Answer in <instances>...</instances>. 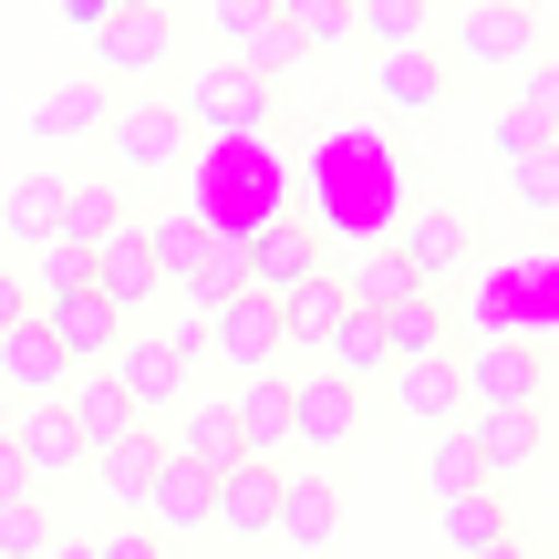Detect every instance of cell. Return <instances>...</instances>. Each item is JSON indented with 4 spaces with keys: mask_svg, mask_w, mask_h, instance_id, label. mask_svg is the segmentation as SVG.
Wrapping results in <instances>:
<instances>
[{
    "mask_svg": "<svg viewBox=\"0 0 559 559\" xmlns=\"http://www.w3.org/2000/svg\"><path fill=\"white\" fill-rule=\"evenodd\" d=\"M290 445H311V456H342V445H362V383L342 373H290Z\"/></svg>",
    "mask_w": 559,
    "mask_h": 559,
    "instance_id": "cell-6",
    "label": "cell"
},
{
    "mask_svg": "<svg viewBox=\"0 0 559 559\" xmlns=\"http://www.w3.org/2000/svg\"><path fill=\"white\" fill-rule=\"evenodd\" d=\"M62 383H73V353H62L41 321H11V332H0V394L11 404H62Z\"/></svg>",
    "mask_w": 559,
    "mask_h": 559,
    "instance_id": "cell-16",
    "label": "cell"
},
{
    "mask_svg": "<svg viewBox=\"0 0 559 559\" xmlns=\"http://www.w3.org/2000/svg\"><path fill=\"white\" fill-rule=\"evenodd\" d=\"M41 539H52V519H41V498L0 508V559H41Z\"/></svg>",
    "mask_w": 559,
    "mask_h": 559,
    "instance_id": "cell-38",
    "label": "cell"
},
{
    "mask_svg": "<svg viewBox=\"0 0 559 559\" xmlns=\"http://www.w3.org/2000/svg\"><path fill=\"white\" fill-rule=\"evenodd\" d=\"M280 32H290L300 52H342V41H362L353 32V0H280Z\"/></svg>",
    "mask_w": 559,
    "mask_h": 559,
    "instance_id": "cell-32",
    "label": "cell"
},
{
    "mask_svg": "<svg viewBox=\"0 0 559 559\" xmlns=\"http://www.w3.org/2000/svg\"><path fill=\"white\" fill-rule=\"evenodd\" d=\"M528 52H539V11H528V0H477V11H456V62L519 73Z\"/></svg>",
    "mask_w": 559,
    "mask_h": 559,
    "instance_id": "cell-11",
    "label": "cell"
},
{
    "mask_svg": "<svg viewBox=\"0 0 559 559\" xmlns=\"http://www.w3.org/2000/svg\"><path fill=\"white\" fill-rule=\"evenodd\" d=\"M270 539H290V549H332L342 539V477L332 466H280V519H270Z\"/></svg>",
    "mask_w": 559,
    "mask_h": 559,
    "instance_id": "cell-12",
    "label": "cell"
},
{
    "mask_svg": "<svg viewBox=\"0 0 559 559\" xmlns=\"http://www.w3.org/2000/svg\"><path fill=\"white\" fill-rule=\"evenodd\" d=\"M115 11H166V0H115Z\"/></svg>",
    "mask_w": 559,
    "mask_h": 559,
    "instance_id": "cell-46",
    "label": "cell"
},
{
    "mask_svg": "<svg viewBox=\"0 0 559 559\" xmlns=\"http://www.w3.org/2000/svg\"><path fill=\"white\" fill-rule=\"evenodd\" d=\"M156 456H166V436H156V425H135V436L94 445V456H83V477L104 487V508H115V519H135L145 487H156Z\"/></svg>",
    "mask_w": 559,
    "mask_h": 559,
    "instance_id": "cell-21",
    "label": "cell"
},
{
    "mask_svg": "<svg viewBox=\"0 0 559 559\" xmlns=\"http://www.w3.org/2000/svg\"><path fill=\"white\" fill-rule=\"evenodd\" d=\"M342 321H353V300L332 290V270H321V280H300V290L280 300V332H290V353H321V342H332Z\"/></svg>",
    "mask_w": 559,
    "mask_h": 559,
    "instance_id": "cell-28",
    "label": "cell"
},
{
    "mask_svg": "<svg viewBox=\"0 0 559 559\" xmlns=\"http://www.w3.org/2000/svg\"><path fill=\"white\" fill-rule=\"evenodd\" d=\"M425 487H436V498H466V487H487V477H477V456H466V436H456V425H445V436L425 445Z\"/></svg>",
    "mask_w": 559,
    "mask_h": 559,
    "instance_id": "cell-36",
    "label": "cell"
},
{
    "mask_svg": "<svg viewBox=\"0 0 559 559\" xmlns=\"http://www.w3.org/2000/svg\"><path fill=\"white\" fill-rule=\"evenodd\" d=\"M62 415H73V436H83V456L94 445H115V436H135V404H124V383L104 373V362H73V383H62Z\"/></svg>",
    "mask_w": 559,
    "mask_h": 559,
    "instance_id": "cell-22",
    "label": "cell"
},
{
    "mask_svg": "<svg viewBox=\"0 0 559 559\" xmlns=\"http://www.w3.org/2000/svg\"><path fill=\"white\" fill-rule=\"evenodd\" d=\"M383 383H394V415H404V425H425V436H445V425L466 415L456 353H425V362H383Z\"/></svg>",
    "mask_w": 559,
    "mask_h": 559,
    "instance_id": "cell-19",
    "label": "cell"
},
{
    "mask_svg": "<svg viewBox=\"0 0 559 559\" xmlns=\"http://www.w3.org/2000/svg\"><path fill=\"white\" fill-rule=\"evenodd\" d=\"M21 498H41V487H32V466H21L11 445H0V508H21Z\"/></svg>",
    "mask_w": 559,
    "mask_h": 559,
    "instance_id": "cell-42",
    "label": "cell"
},
{
    "mask_svg": "<svg viewBox=\"0 0 559 559\" xmlns=\"http://www.w3.org/2000/svg\"><path fill=\"white\" fill-rule=\"evenodd\" d=\"M383 249L415 270V290H436V300H445V290H456V270L477 260V218H466L456 198H415V207H404V228H394Z\"/></svg>",
    "mask_w": 559,
    "mask_h": 559,
    "instance_id": "cell-4",
    "label": "cell"
},
{
    "mask_svg": "<svg viewBox=\"0 0 559 559\" xmlns=\"http://www.w3.org/2000/svg\"><path fill=\"white\" fill-rule=\"evenodd\" d=\"M539 145H549V115L508 94V115H498V156H539Z\"/></svg>",
    "mask_w": 559,
    "mask_h": 559,
    "instance_id": "cell-39",
    "label": "cell"
},
{
    "mask_svg": "<svg viewBox=\"0 0 559 559\" xmlns=\"http://www.w3.org/2000/svg\"><path fill=\"white\" fill-rule=\"evenodd\" d=\"M83 559H177V539H156L145 519H115V528H94V539H83Z\"/></svg>",
    "mask_w": 559,
    "mask_h": 559,
    "instance_id": "cell-37",
    "label": "cell"
},
{
    "mask_svg": "<svg viewBox=\"0 0 559 559\" xmlns=\"http://www.w3.org/2000/svg\"><path fill=\"white\" fill-rule=\"evenodd\" d=\"M456 383H466V415H477V404H528V415H539V383H549V362H539V342H477V353L456 362Z\"/></svg>",
    "mask_w": 559,
    "mask_h": 559,
    "instance_id": "cell-9",
    "label": "cell"
},
{
    "mask_svg": "<svg viewBox=\"0 0 559 559\" xmlns=\"http://www.w3.org/2000/svg\"><path fill=\"white\" fill-rule=\"evenodd\" d=\"M519 104H539V115H559V62H549V41L519 62Z\"/></svg>",
    "mask_w": 559,
    "mask_h": 559,
    "instance_id": "cell-40",
    "label": "cell"
},
{
    "mask_svg": "<svg viewBox=\"0 0 559 559\" xmlns=\"http://www.w3.org/2000/svg\"><path fill=\"white\" fill-rule=\"evenodd\" d=\"M456 436H466V456H477V477L498 487V477H519V466H539V415L528 404H477V415H456Z\"/></svg>",
    "mask_w": 559,
    "mask_h": 559,
    "instance_id": "cell-13",
    "label": "cell"
},
{
    "mask_svg": "<svg viewBox=\"0 0 559 559\" xmlns=\"http://www.w3.org/2000/svg\"><path fill=\"white\" fill-rule=\"evenodd\" d=\"M166 104H177L187 135H207V145H260V135H270V115H280L270 73H239V62H187Z\"/></svg>",
    "mask_w": 559,
    "mask_h": 559,
    "instance_id": "cell-1",
    "label": "cell"
},
{
    "mask_svg": "<svg viewBox=\"0 0 559 559\" xmlns=\"http://www.w3.org/2000/svg\"><path fill=\"white\" fill-rule=\"evenodd\" d=\"M124 218H135V198H124V177H62V218H52V239L94 249V239H115Z\"/></svg>",
    "mask_w": 559,
    "mask_h": 559,
    "instance_id": "cell-26",
    "label": "cell"
},
{
    "mask_svg": "<svg viewBox=\"0 0 559 559\" xmlns=\"http://www.w3.org/2000/svg\"><path fill=\"white\" fill-rule=\"evenodd\" d=\"M456 559H528L519 539H487V549H456Z\"/></svg>",
    "mask_w": 559,
    "mask_h": 559,
    "instance_id": "cell-44",
    "label": "cell"
},
{
    "mask_svg": "<svg viewBox=\"0 0 559 559\" xmlns=\"http://www.w3.org/2000/svg\"><path fill=\"white\" fill-rule=\"evenodd\" d=\"M104 373H115V383H124V404H135V415H177V404H187V394H198V373H187V362H177V353H166V342H156V332H124V342H115V353H104Z\"/></svg>",
    "mask_w": 559,
    "mask_h": 559,
    "instance_id": "cell-10",
    "label": "cell"
},
{
    "mask_svg": "<svg viewBox=\"0 0 559 559\" xmlns=\"http://www.w3.org/2000/svg\"><path fill=\"white\" fill-rule=\"evenodd\" d=\"M207 362H228V373H280V362H290L280 300H260V290H228L218 311H207Z\"/></svg>",
    "mask_w": 559,
    "mask_h": 559,
    "instance_id": "cell-5",
    "label": "cell"
},
{
    "mask_svg": "<svg viewBox=\"0 0 559 559\" xmlns=\"http://www.w3.org/2000/svg\"><path fill=\"white\" fill-rule=\"evenodd\" d=\"M94 145H104V177L135 187V177H177L198 135H187V115H177L166 94H115V115H104Z\"/></svg>",
    "mask_w": 559,
    "mask_h": 559,
    "instance_id": "cell-2",
    "label": "cell"
},
{
    "mask_svg": "<svg viewBox=\"0 0 559 559\" xmlns=\"http://www.w3.org/2000/svg\"><path fill=\"white\" fill-rule=\"evenodd\" d=\"M487 539H519V519H508L498 487H466V498H445V549H487Z\"/></svg>",
    "mask_w": 559,
    "mask_h": 559,
    "instance_id": "cell-31",
    "label": "cell"
},
{
    "mask_svg": "<svg viewBox=\"0 0 559 559\" xmlns=\"http://www.w3.org/2000/svg\"><path fill=\"white\" fill-rule=\"evenodd\" d=\"M0 425H11V394H0Z\"/></svg>",
    "mask_w": 559,
    "mask_h": 559,
    "instance_id": "cell-47",
    "label": "cell"
},
{
    "mask_svg": "<svg viewBox=\"0 0 559 559\" xmlns=\"http://www.w3.org/2000/svg\"><path fill=\"white\" fill-rule=\"evenodd\" d=\"M332 290H342V300H353V311H394V300H404V290H415V270H404V260H394V249H383V239H373V249H362V260H342V270H332Z\"/></svg>",
    "mask_w": 559,
    "mask_h": 559,
    "instance_id": "cell-29",
    "label": "cell"
},
{
    "mask_svg": "<svg viewBox=\"0 0 559 559\" xmlns=\"http://www.w3.org/2000/svg\"><path fill=\"white\" fill-rule=\"evenodd\" d=\"M0 445H11V456L32 466V487H62V477H83V436H73V415H62V404H11Z\"/></svg>",
    "mask_w": 559,
    "mask_h": 559,
    "instance_id": "cell-14",
    "label": "cell"
},
{
    "mask_svg": "<svg viewBox=\"0 0 559 559\" xmlns=\"http://www.w3.org/2000/svg\"><path fill=\"white\" fill-rule=\"evenodd\" d=\"M383 332V362H425V353H456V311H445L436 290H404L394 311H373Z\"/></svg>",
    "mask_w": 559,
    "mask_h": 559,
    "instance_id": "cell-24",
    "label": "cell"
},
{
    "mask_svg": "<svg viewBox=\"0 0 559 559\" xmlns=\"http://www.w3.org/2000/svg\"><path fill=\"white\" fill-rule=\"evenodd\" d=\"M156 342H166V353L187 362V373H198V362H207V321H198V311H177V321H156Z\"/></svg>",
    "mask_w": 559,
    "mask_h": 559,
    "instance_id": "cell-41",
    "label": "cell"
},
{
    "mask_svg": "<svg viewBox=\"0 0 559 559\" xmlns=\"http://www.w3.org/2000/svg\"><path fill=\"white\" fill-rule=\"evenodd\" d=\"M270 519H280V466L270 456L218 466V487H207V528H228V539H270Z\"/></svg>",
    "mask_w": 559,
    "mask_h": 559,
    "instance_id": "cell-18",
    "label": "cell"
},
{
    "mask_svg": "<svg viewBox=\"0 0 559 559\" xmlns=\"http://www.w3.org/2000/svg\"><path fill=\"white\" fill-rule=\"evenodd\" d=\"M300 280H321V239L300 218H260L239 239V290H260V300H290Z\"/></svg>",
    "mask_w": 559,
    "mask_h": 559,
    "instance_id": "cell-7",
    "label": "cell"
},
{
    "mask_svg": "<svg viewBox=\"0 0 559 559\" xmlns=\"http://www.w3.org/2000/svg\"><path fill=\"white\" fill-rule=\"evenodd\" d=\"M166 456H187V466H239V425H228V394H187L177 404V425H166Z\"/></svg>",
    "mask_w": 559,
    "mask_h": 559,
    "instance_id": "cell-25",
    "label": "cell"
},
{
    "mask_svg": "<svg viewBox=\"0 0 559 559\" xmlns=\"http://www.w3.org/2000/svg\"><path fill=\"white\" fill-rule=\"evenodd\" d=\"M353 32H373V52H394V41H436V0H353Z\"/></svg>",
    "mask_w": 559,
    "mask_h": 559,
    "instance_id": "cell-33",
    "label": "cell"
},
{
    "mask_svg": "<svg viewBox=\"0 0 559 559\" xmlns=\"http://www.w3.org/2000/svg\"><path fill=\"white\" fill-rule=\"evenodd\" d=\"M373 94H383V115H436L456 94V62L436 41H394V52H373Z\"/></svg>",
    "mask_w": 559,
    "mask_h": 559,
    "instance_id": "cell-15",
    "label": "cell"
},
{
    "mask_svg": "<svg viewBox=\"0 0 559 559\" xmlns=\"http://www.w3.org/2000/svg\"><path fill=\"white\" fill-rule=\"evenodd\" d=\"M321 373H342V383H373V373H383V332H373V311H353L332 342H321Z\"/></svg>",
    "mask_w": 559,
    "mask_h": 559,
    "instance_id": "cell-34",
    "label": "cell"
},
{
    "mask_svg": "<svg viewBox=\"0 0 559 559\" xmlns=\"http://www.w3.org/2000/svg\"><path fill=\"white\" fill-rule=\"evenodd\" d=\"M508 198L539 218V239H549V218H559V156L539 145V156H508Z\"/></svg>",
    "mask_w": 559,
    "mask_h": 559,
    "instance_id": "cell-35",
    "label": "cell"
},
{
    "mask_svg": "<svg viewBox=\"0 0 559 559\" xmlns=\"http://www.w3.org/2000/svg\"><path fill=\"white\" fill-rule=\"evenodd\" d=\"M177 73V21L166 11H104L94 21V83L104 94H156Z\"/></svg>",
    "mask_w": 559,
    "mask_h": 559,
    "instance_id": "cell-3",
    "label": "cell"
},
{
    "mask_svg": "<svg viewBox=\"0 0 559 559\" xmlns=\"http://www.w3.org/2000/svg\"><path fill=\"white\" fill-rule=\"evenodd\" d=\"M207 487H218L207 466H187V456H156V487H145V508H135V519L156 528V539H198V528H207Z\"/></svg>",
    "mask_w": 559,
    "mask_h": 559,
    "instance_id": "cell-23",
    "label": "cell"
},
{
    "mask_svg": "<svg viewBox=\"0 0 559 559\" xmlns=\"http://www.w3.org/2000/svg\"><path fill=\"white\" fill-rule=\"evenodd\" d=\"M83 290H94V300H115L124 321H145V300H156L166 280H156V249H145V228H135V218H124L115 239H94V249H83Z\"/></svg>",
    "mask_w": 559,
    "mask_h": 559,
    "instance_id": "cell-8",
    "label": "cell"
},
{
    "mask_svg": "<svg viewBox=\"0 0 559 559\" xmlns=\"http://www.w3.org/2000/svg\"><path fill=\"white\" fill-rule=\"evenodd\" d=\"M52 218H62V177H52V166H32L21 187H0V228H11L21 249L52 239Z\"/></svg>",
    "mask_w": 559,
    "mask_h": 559,
    "instance_id": "cell-30",
    "label": "cell"
},
{
    "mask_svg": "<svg viewBox=\"0 0 559 559\" xmlns=\"http://www.w3.org/2000/svg\"><path fill=\"white\" fill-rule=\"evenodd\" d=\"M41 559H83V539H62V528H52V539H41Z\"/></svg>",
    "mask_w": 559,
    "mask_h": 559,
    "instance_id": "cell-45",
    "label": "cell"
},
{
    "mask_svg": "<svg viewBox=\"0 0 559 559\" xmlns=\"http://www.w3.org/2000/svg\"><path fill=\"white\" fill-rule=\"evenodd\" d=\"M11 321H32V290H21V270H0V332Z\"/></svg>",
    "mask_w": 559,
    "mask_h": 559,
    "instance_id": "cell-43",
    "label": "cell"
},
{
    "mask_svg": "<svg viewBox=\"0 0 559 559\" xmlns=\"http://www.w3.org/2000/svg\"><path fill=\"white\" fill-rule=\"evenodd\" d=\"M104 115H115V94H104L94 73H73V83H52V94H41L32 135H41V145H94V135H104Z\"/></svg>",
    "mask_w": 559,
    "mask_h": 559,
    "instance_id": "cell-27",
    "label": "cell"
},
{
    "mask_svg": "<svg viewBox=\"0 0 559 559\" xmlns=\"http://www.w3.org/2000/svg\"><path fill=\"white\" fill-rule=\"evenodd\" d=\"M228 425H239V456L290 466V362H280V373H239V394H228Z\"/></svg>",
    "mask_w": 559,
    "mask_h": 559,
    "instance_id": "cell-17",
    "label": "cell"
},
{
    "mask_svg": "<svg viewBox=\"0 0 559 559\" xmlns=\"http://www.w3.org/2000/svg\"><path fill=\"white\" fill-rule=\"evenodd\" d=\"M32 321H41V332H52L73 362H104L124 332H135V321H124L115 300H94V290H52V300H32Z\"/></svg>",
    "mask_w": 559,
    "mask_h": 559,
    "instance_id": "cell-20",
    "label": "cell"
}]
</instances>
